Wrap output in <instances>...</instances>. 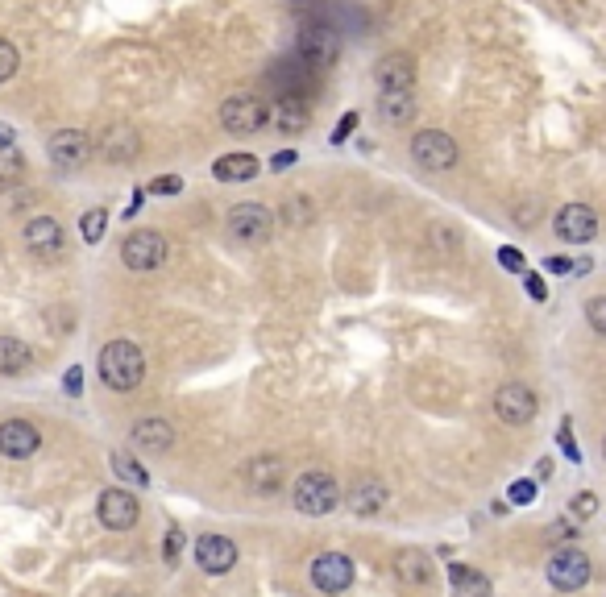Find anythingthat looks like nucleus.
I'll use <instances>...</instances> for the list:
<instances>
[{
  "mask_svg": "<svg viewBox=\"0 0 606 597\" xmlns=\"http://www.w3.org/2000/svg\"><path fill=\"white\" fill-rule=\"evenodd\" d=\"M100 378L113 390H137L146 378V357L133 340H113L100 349Z\"/></svg>",
  "mask_w": 606,
  "mask_h": 597,
  "instance_id": "1",
  "label": "nucleus"
},
{
  "mask_svg": "<svg viewBox=\"0 0 606 597\" xmlns=\"http://www.w3.org/2000/svg\"><path fill=\"white\" fill-rule=\"evenodd\" d=\"M341 486L328 473H303L295 477V490H291V502L299 515H308V519H320L328 515V510H337L341 506Z\"/></svg>",
  "mask_w": 606,
  "mask_h": 597,
  "instance_id": "2",
  "label": "nucleus"
},
{
  "mask_svg": "<svg viewBox=\"0 0 606 597\" xmlns=\"http://www.w3.org/2000/svg\"><path fill=\"white\" fill-rule=\"evenodd\" d=\"M266 121H270V108L250 92H237V96H229L225 104H220V125H225L233 137L258 133Z\"/></svg>",
  "mask_w": 606,
  "mask_h": 597,
  "instance_id": "3",
  "label": "nucleus"
},
{
  "mask_svg": "<svg viewBox=\"0 0 606 597\" xmlns=\"http://www.w3.org/2000/svg\"><path fill=\"white\" fill-rule=\"evenodd\" d=\"M121 262L129 270H158L162 262H167V237L154 233V229L129 233L125 245H121Z\"/></svg>",
  "mask_w": 606,
  "mask_h": 597,
  "instance_id": "4",
  "label": "nucleus"
},
{
  "mask_svg": "<svg viewBox=\"0 0 606 597\" xmlns=\"http://www.w3.org/2000/svg\"><path fill=\"white\" fill-rule=\"evenodd\" d=\"M411 158L424 170H449V166H457V141L445 129H424L411 137Z\"/></svg>",
  "mask_w": 606,
  "mask_h": 597,
  "instance_id": "5",
  "label": "nucleus"
},
{
  "mask_svg": "<svg viewBox=\"0 0 606 597\" xmlns=\"http://www.w3.org/2000/svg\"><path fill=\"white\" fill-rule=\"evenodd\" d=\"M590 556L586 552H577V548H561L553 552V560H548V581H553L561 593H577V589H586L590 585Z\"/></svg>",
  "mask_w": 606,
  "mask_h": 597,
  "instance_id": "6",
  "label": "nucleus"
},
{
  "mask_svg": "<svg viewBox=\"0 0 606 597\" xmlns=\"http://www.w3.org/2000/svg\"><path fill=\"white\" fill-rule=\"evenodd\" d=\"M337 54H341V38H337V30H328V25H308V30L299 34V59H303V67L324 71V67L337 63Z\"/></svg>",
  "mask_w": 606,
  "mask_h": 597,
  "instance_id": "7",
  "label": "nucleus"
},
{
  "mask_svg": "<svg viewBox=\"0 0 606 597\" xmlns=\"http://www.w3.org/2000/svg\"><path fill=\"white\" fill-rule=\"evenodd\" d=\"M536 407H540L536 394L523 382H507V386H499V394H494V415H499L507 428H523V423H532Z\"/></svg>",
  "mask_w": 606,
  "mask_h": 597,
  "instance_id": "8",
  "label": "nucleus"
},
{
  "mask_svg": "<svg viewBox=\"0 0 606 597\" xmlns=\"http://www.w3.org/2000/svg\"><path fill=\"white\" fill-rule=\"evenodd\" d=\"M229 233L237 241H250V245H262L270 233H274V216L262 208V204H237L229 212Z\"/></svg>",
  "mask_w": 606,
  "mask_h": 597,
  "instance_id": "9",
  "label": "nucleus"
},
{
  "mask_svg": "<svg viewBox=\"0 0 606 597\" xmlns=\"http://www.w3.org/2000/svg\"><path fill=\"white\" fill-rule=\"evenodd\" d=\"M312 585L320 593H345L353 585V560L345 552H324L312 560Z\"/></svg>",
  "mask_w": 606,
  "mask_h": 597,
  "instance_id": "10",
  "label": "nucleus"
},
{
  "mask_svg": "<svg viewBox=\"0 0 606 597\" xmlns=\"http://www.w3.org/2000/svg\"><path fill=\"white\" fill-rule=\"evenodd\" d=\"M96 515H100V523L108 531H129L137 523V515H142V506H137V498L129 490H104Z\"/></svg>",
  "mask_w": 606,
  "mask_h": 597,
  "instance_id": "11",
  "label": "nucleus"
},
{
  "mask_svg": "<svg viewBox=\"0 0 606 597\" xmlns=\"http://www.w3.org/2000/svg\"><path fill=\"white\" fill-rule=\"evenodd\" d=\"M50 162L54 166H67V170H75V166H84L88 158H92V137L88 133H79V129H59L50 137Z\"/></svg>",
  "mask_w": 606,
  "mask_h": 597,
  "instance_id": "12",
  "label": "nucleus"
},
{
  "mask_svg": "<svg viewBox=\"0 0 606 597\" xmlns=\"http://www.w3.org/2000/svg\"><path fill=\"white\" fill-rule=\"evenodd\" d=\"M196 564L204 568L208 577H225L229 568L237 564V544L225 535H200L196 539Z\"/></svg>",
  "mask_w": 606,
  "mask_h": 597,
  "instance_id": "13",
  "label": "nucleus"
},
{
  "mask_svg": "<svg viewBox=\"0 0 606 597\" xmlns=\"http://www.w3.org/2000/svg\"><path fill=\"white\" fill-rule=\"evenodd\" d=\"M374 79L382 92H411V83H416V59L403 50H391L387 59H378Z\"/></svg>",
  "mask_w": 606,
  "mask_h": 597,
  "instance_id": "14",
  "label": "nucleus"
},
{
  "mask_svg": "<svg viewBox=\"0 0 606 597\" xmlns=\"http://www.w3.org/2000/svg\"><path fill=\"white\" fill-rule=\"evenodd\" d=\"M553 229H557V237L569 241V245H577V241H594V233H598V216H594V208H586V204H565V208L557 212V220H553Z\"/></svg>",
  "mask_w": 606,
  "mask_h": 597,
  "instance_id": "15",
  "label": "nucleus"
},
{
  "mask_svg": "<svg viewBox=\"0 0 606 597\" xmlns=\"http://www.w3.org/2000/svg\"><path fill=\"white\" fill-rule=\"evenodd\" d=\"M38 444H42V436H38V428L30 419H5L0 423V452H5V457L25 461V457L38 452Z\"/></svg>",
  "mask_w": 606,
  "mask_h": 597,
  "instance_id": "16",
  "label": "nucleus"
},
{
  "mask_svg": "<svg viewBox=\"0 0 606 597\" xmlns=\"http://www.w3.org/2000/svg\"><path fill=\"white\" fill-rule=\"evenodd\" d=\"M395 577H399L407 589H424V585H432V560H428V552H420V548H403V552L395 556Z\"/></svg>",
  "mask_w": 606,
  "mask_h": 597,
  "instance_id": "17",
  "label": "nucleus"
},
{
  "mask_svg": "<svg viewBox=\"0 0 606 597\" xmlns=\"http://www.w3.org/2000/svg\"><path fill=\"white\" fill-rule=\"evenodd\" d=\"M245 486L258 490V494H274L283 486V461L279 457H254L245 465Z\"/></svg>",
  "mask_w": 606,
  "mask_h": 597,
  "instance_id": "18",
  "label": "nucleus"
},
{
  "mask_svg": "<svg viewBox=\"0 0 606 597\" xmlns=\"http://www.w3.org/2000/svg\"><path fill=\"white\" fill-rule=\"evenodd\" d=\"M25 245H30L34 253H42V258H54V253L63 249V229H59V220H50V216L30 220V229H25Z\"/></svg>",
  "mask_w": 606,
  "mask_h": 597,
  "instance_id": "19",
  "label": "nucleus"
},
{
  "mask_svg": "<svg viewBox=\"0 0 606 597\" xmlns=\"http://www.w3.org/2000/svg\"><path fill=\"white\" fill-rule=\"evenodd\" d=\"M345 506L353 510V515L370 519V515H378V510L387 506V486H382V481H357V486L345 494Z\"/></svg>",
  "mask_w": 606,
  "mask_h": 597,
  "instance_id": "20",
  "label": "nucleus"
},
{
  "mask_svg": "<svg viewBox=\"0 0 606 597\" xmlns=\"http://www.w3.org/2000/svg\"><path fill=\"white\" fill-rule=\"evenodd\" d=\"M133 444L142 448V452H167L175 444V428L167 419H142L133 428Z\"/></svg>",
  "mask_w": 606,
  "mask_h": 597,
  "instance_id": "21",
  "label": "nucleus"
},
{
  "mask_svg": "<svg viewBox=\"0 0 606 597\" xmlns=\"http://www.w3.org/2000/svg\"><path fill=\"white\" fill-rule=\"evenodd\" d=\"M449 585L453 597H490V577L470 564H449Z\"/></svg>",
  "mask_w": 606,
  "mask_h": 597,
  "instance_id": "22",
  "label": "nucleus"
},
{
  "mask_svg": "<svg viewBox=\"0 0 606 597\" xmlns=\"http://www.w3.org/2000/svg\"><path fill=\"white\" fill-rule=\"evenodd\" d=\"M212 175L220 183H245V179L258 175V158L254 154H225V158L212 162Z\"/></svg>",
  "mask_w": 606,
  "mask_h": 597,
  "instance_id": "23",
  "label": "nucleus"
},
{
  "mask_svg": "<svg viewBox=\"0 0 606 597\" xmlns=\"http://www.w3.org/2000/svg\"><path fill=\"white\" fill-rule=\"evenodd\" d=\"M378 117L387 125H411V117H416V96L411 92H382L378 96Z\"/></svg>",
  "mask_w": 606,
  "mask_h": 597,
  "instance_id": "24",
  "label": "nucleus"
},
{
  "mask_svg": "<svg viewBox=\"0 0 606 597\" xmlns=\"http://www.w3.org/2000/svg\"><path fill=\"white\" fill-rule=\"evenodd\" d=\"M30 365H34V353H30V345H25V340L0 336V374L17 378V374H25Z\"/></svg>",
  "mask_w": 606,
  "mask_h": 597,
  "instance_id": "25",
  "label": "nucleus"
},
{
  "mask_svg": "<svg viewBox=\"0 0 606 597\" xmlns=\"http://www.w3.org/2000/svg\"><path fill=\"white\" fill-rule=\"evenodd\" d=\"M100 154H104V158H113V162H129V158L137 154V133H133V129H125V125L108 129V133H104V141H100Z\"/></svg>",
  "mask_w": 606,
  "mask_h": 597,
  "instance_id": "26",
  "label": "nucleus"
},
{
  "mask_svg": "<svg viewBox=\"0 0 606 597\" xmlns=\"http://www.w3.org/2000/svg\"><path fill=\"white\" fill-rule=\"evenodd\" d=\"M270 121L287 129V133H303V125H308V112H303V104L295 96H279V104L270 108Z\"/></svg>",
  "mask_w": 606,
  "mask_h": 597,
  "instance_id": "27",
  "label": "nucleus"
},
{
  "mask_svg": "<svg viewBox=\"0 0 606 597\" xmlns=\"http://www.w3.org/2000/svg\"><path fill=\"white\" fill-rule=\"evenodd\" d=\"M108 465H113V473H117V477H125L129 486H150V473H146L142 465H137V461H129L125 452H113V457H108Z\"/></svg>",
  "mask_w": 606,
  "mask_h": 597,
  "instance_id": "28",
  "label": "nucleus"
},
{
  "mask_svg": "<svg viewBox=\"0 0 606 597\" xmlns=\"http://www.w3.org/2000/svg\"><path fill=\"white\" fill-rule=\"evenodd\" d=\"M25 175V158L13 146H0V183H17Z\"/></svg>",
  "mask_w": 606,
  "mask_h": 597,
  "instance_id": "29",
  "label": "nucleus"
},
{
  "mask_svg": "<svg viewBox=\"0 0 606 597\" xmlns=\"http://www.w3.org/2000/svg\"><path fill=\"white\" fill-rule=\"evenodd\" d=\"M104 229H108V212L104 208H92V212H84V220H79V233H84L88 245H96L104 237Z\"/></svg>",
  "mask_w": 606,
  "mask_h": 597,
  "instance_id": "30",
  "label": "nucleus"
},
{
  "mask_svg": "<svg viewBox=\"0 0 606 597\" xmlns=\"http://www.w3.org/2000/svg\"><path fill=\"white\" fill-rule=\"evenodd\" d=\"M17 67H21V59H17L13 42H5V38H0V83H5V79H13V75H17Z\"/></svg>",
  "mask_w": 606,
  "mask_h": 597,
  "instance_id": "31",
  "label": "nucleus"
},
{
  "mask_svg": "<svg viewBox=\"0 0 606 597\" xmlns=\"http://www.w3.org/2000/svg\"><path fill=\"white\" fill-rule=\"evenodd\" d=\"M557 444H561V452L573 461V465H582V448H577V440H573V428H569V419H561V432H557Z\"/></svg>",
  "mask_w": 606,
  "mask_h": 597,
  "instance_id": "32",
  "label": "nucleus"
},
{
  "mask_svg": "<svg viewBox=\"0 0 606 597\" xmlns=\"http://www.w3.org/2000/svg\"><path fill=\"white\" fill-rule=\"evenodd\" d=\"M507 498H511L515 506H532V502H536V481H528V477H523V481H511Z\"/></svg>",
  "mask_w": 606,
  "mask_h": 597,
  "instance_id": "33",
  "label": "nucleus"
},
{
  "mask_svg": "<svg viewBox=\"0 0 606 597\" xmlns=\"http://www.w3.org/2000/svg\"><path fill=\"white\" fill-rule=\"evenodd\" d=\"M586 320H590V328H594L598 336H606V295H594V299H590Z\"/></svg>",
  "mask_w": 606,
  "mask_h": 597,
  "instance_id": "34",
  "label": "nucleus"
},
{
  "mask_svg": "<svg viewBox=\"0 0 606 597\" xmlns=\"http://www.w3.org/2000/svg\"><path fill=\"white\" fill-rule=\"evenodd\" d=\"M499 266H503L507 274H523V270H528V262H523V253H519L515 245H503V249H499Z\"/></svg>",
  "mask_w": 606,
  "mask_h": 597,
  "instance_id": "35",
  "label": "nucleus"
},
{
  "mask_svg": "<svg viewBox=\"0 0 606 597\" xmlns=\"http://www.w3.org/2000/svg\"><path fill=\"white\" fill-rule=\"evenodd\" d=\"M598 515V498L586 490V494H577V502H573V519L577 523H586V519H594Z\"/></svg>",
  "mask_w": 606,
  "mask_h": 597,
  "instance_id": "36",
  "label": "nucleus"
},
{
  "mask_svg": "<svg viewBox=\"0 0 606 597\" xmlns=\"http://www.w3.org/2000/svg\"><path fill=\"white\" fill-rule=\"evenodd\" d=\"M162 556H167V564H171V568L179 564V556H183V531H179V527H171V531H167V548H162Z\"/></svg>",
  "mask_w": 606,
  "mask_h": 597,
  "instance_id": "37",
  "label": "nucleus"
},
{
  "mask_svg": "<svg viewBox=\"0 0 606 597\" xmlns=\"http://www.w3.org/2000/svg\"><path fill=\"white\" fill-rule=\"evenodd\" d=\"M146 191H150V195H179V191H183V179H175V175H158Z\"/></svg>",
  "mask_w": 606,
  "mask_h": 597,
  "instance_id": "38",
  "label": "nucleus"
},
{
  "mask_svg": "<svg viewBox=\"0 0 606 597\" xmlns=\"http://www.w3.org/2000/svg\"><path fill=\"white\" fill-rule=\"evenodd\" d=\"M548 539H553V544H569V539H577V527L569 519H561V523L548 527Z\"/></svg>",
  "mask_w": 606,
  "mask_h": 597,
  "instance_id": "39",
  "label": "nucleus"
},
{
  "mask_svg": "<svg viewBox=\"0 0 606 597\" xmlns=\"http://www.w3.org/2000/svg\"><path fill=\"white\" fill-rule=\"evenodd\" d=\"M357 121H362V117H357V112H345V117L337 121V129H333V146H341V141H345V137L357 129Z\"/></svg>",
  "mask_w": 606,
  "mask_h": 597,
  "instance_id": "40",
  "label": "nucleus"
},
{
  "mask_svg": "<svg viewBox=\"0 0 606 597\" xmlns=\"http://www.w3.org/2000/svg\"><path fill=\"white\" fill-rule=\"evenodd\" d=\"M523 291H528L536 303H544V299H548V287H544V278H540V274H523Z\"/></svg>",
  "mask_w": 606,
  "mask_h": 597,
  "instance_id": "41",
  "label": "nucleus"
},
{
  "mask_svg": "<svg viewBox=\"0 0 606 597\" xmlns=\"http://www.w3.org/2000/svg\"><path fill=\"white\" fill-rule=\"evenodd\" d=\"M63 386H67V394L75 398L79 390H84V369H79V365H71V369H67V382H63Z\"/></svg>",
  "mask_w": 606,
  "mask_h": 597,
  "instance_id": "42",
  "label": "nucleus"
},
{
  "mask_svg": "<svg viewBox=\"0 0 606 597\" xmlns=\"http://www.w3.org/2000/svg\"><path fill=\"white\" fill-rule=\"evenodd\" d=\"M295 150H279V154H270V170H287V166H295Z\"/></svg>",
  "mask_w": 606,
  "mask_h": 597,
  "instance_id": "43",
  "label": "nucleus"
},
{
  "mask_svg": "<svg viewBox=\"0 0 606 597\" xmlns=\"http://www.w3.org/2000/svg\"><path fill=\"white\" fill-rule=\"evenodd\" d=\"M544 270L548 274H573V262L569 258H544Z\"/></svg>",
  "mask_w": 606,
  "mask_h": 597,
  "instance_id": "44",
  "label": "nucleus"
},
{
  "mask_svg": "<svg viewBox=\"0 0 606 597\" xmlns=\"http://www.w3.org/2000/svg\"><path fill=\"white\" fill-rule=\"evenodd\" d=\"M536 477H544V481L553 477V461H548V457H540V461H536Z\"/></svg>",
  "mask_w": 606,
  "mask_h": 597,
  "instance_id": "45",
  "label": "nucleus"
},
{
  "mask_svg": "<svg viewBox=\"0 0 606 597\" xmlns=\"http://www.w3.org/2000/svg\"><path fill=\"white\" fill-rule=\"evenodd\" d=\"M590 270H594L590 258H577V262H573V274H590Z\"/></svg>",
  "mask_w": 606,
  "mask_h": 597,
  "instance_id": "46",
  "label": "nucleus"
},
{
  "mask_svg": "<svg viewBox=\"0 0 606 597\" xmlns=\"http://www.w3.org/2000/svg\"><path fill=\"white\" fill-rule=\"evenodd\" d=\"M0 146H13V125H0Z\"/></svg>",
  "mask_w": 606,
  "mask_h": 597,
  "instance_id": "47",
  "label": "nucleus"
},
{
  "mask_svg": "<svg viewBox=\"0 0 606 597\" xmlns=\"http://www.w3.org/2000/svg\"><path fill=\"white\" fill-rule=\"evenodd\" d=\"M602 452H606V444H602Z\"/></svg>",
  "mask_w": 606,
  "mask_h": 597,
  "instance_id": "48",
  "label": "nucleus"
},
{
  "mask_svg": "<svg viewBox=\"0 0 606 597\" xmlns=\"http://www.w3.org/2000/svg\"><path fill=\"white\" fill-rule=\"evenodd\" d=\"M295 5H299V0H295Z\"/></svg>",
  "mask_w": 606,
  "mask_h": 597,
  "instance_id": "49",
  "label": "nucleus"
}]
</instances>
